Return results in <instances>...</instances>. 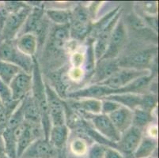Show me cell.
I'll return each mask as SVG.
<instances>
[{
	"label": "cell",
	"mask_w": 159,
	"mask_h": 158,
	"mask_svg": "<svg viewBox=\"0 0 159 158\" xmlns=\"http://www.w3.org/2000/svg\"><path fill=\"white\" fill-rule=\"evenodd\" d=\"M0 61L16 65L30 74H32L35 63L33 58L18 50L13 40H0Z\"/></svg>",
	"instance_id": "cell-1"
},
{
	"label": "cell",
	"mask_w": 159,
	"mask_h": 158,
	"mask_svg": "<svg viewBox=\"0 0 159 158\" xmlns=\"http://www.w3.org/2000/svg\"><path fill=\"white\" fill-rule=\"evenodd\" d=\"M157 54V48L136 49L126 56L118 59L120 68L134 70H147L154 56Z\"/></svg>",
	"instance_id": "cell-2"
},
{
	"label": "cell",
	"mask_w": 159,
	"mask_h": 158,
	"mask_svg": "<svg viewBox=\"0 0 159 158\" xmlns=\"http://www.w3.org/2000/svg\"><path fill=\"white\" fill-rule=\"evenodd\" d=\"M150 74V70H134L127 69V68H120L116 72L113 74L111 77L106 79L104 82H101L98 85L106 86L109 89L115 90L121 89L123 87L126 86L127 85L135 81L139 78H141L145 75H148Z\"/></svg>",
	"instance_id": "cell-3"
},
{
	"label": "cell",
	"mask_w": 159,
	"mask_h": 158,
	"mask_svg": "<svg viewBox=\"0 0 159 158\" xmlns=\"http://www.w3.org/2000/svg\"><path fill=\"white\" fill-rule=\"evenodd\" d=\"M31 11V7L25 5L17 12L8 14L0 32V40H13L18 34L19 29L24 25Z\"/></svg>",
	"instance_id": "cell-4"
},
{
	"label": "cell",
	"mask_w": 159,
	"mask_h": 158,
	"mask_svg": "<svg viewBox=\"0 0 159 158\" xmlns=\"http://www.w3.org/2000/svg\"><path fill=\"white\" fill-rule=\"evenodd\" d=\"M127 29L123 20L117 21L109 38L106 52L102 59H116L127 41Z\"/></svg>",
	"instance_id": "cell-5"
},
{
	"label": "cell",
	"mask_w": 159,
	"mask_h": 158,
	"mask_svg": "<svg viewBox=\"0 0 159 158\" xmlns=\"http://www.w3.org/2000/svg\"><path fill=\"white\" fill-rule=\"evenodd\" d=\"M45 91L50 122H52V126L64 125L65 111L63 102L47 84H45Z\"/></svg>",
	"instance_id": "cell-6"
},
{
	"label": "cell",
	"mask_w": 159,
	"mask_h": 158,
	"mask_svg": "<svg viewBox=\"0 0 159 158\" xmlns=\"http://www.w3.org/2000/svg\"><path fill=\"white\" fill-rule=\"evenodd\" d=\"M88 115L91 117L95 129L101 134V135L106 138L107 141H109L116 145V143L120 139L121 134L117 131L108 115L104 114Z\"/></svg>",
	"instance_id": "cell-7"
},
{
	"label": "cell",
	"mask_w": 159,
	"mask_h": 158,
	"mask_svg": "<svg viewBox=\"0 0 159 158\" xmlns=\"http://www.w3.org/2000/svg\"><path fill=\"white\" fill-rule=\"evenodd\" d=\"M13 101H21L33 89V76L24 71L16 75L9 85Z\"/></svg>",
	"instance_id": "cell-8"
},
{
	"label": "cell",
	"mask_w": 159,
	"mask_h": 158,
	"mask_svg": "<svg viewBox=\"0 0 159 158\" xmlns=\"http://www.w3.org/2000/svg\"><path fill=\"white\" fill-rule=\"evenodd\" d=\"M143 138L141 129L131 126L121 135L120 141L116 143V148L123 153L131 155L134 153Z\"/></svg>",
	"instance_id": "cell-9"
},
{
	"label": "cell",
	"mask_w": 159,
	"mask_h": 158,
	"mask_svg": "<svg viewBox=\"0 0 159 158\" xmlns=\"http://www.w3.org/2000/svg\"><path fill=\"white\" fill-rule=\"evenodd\" d=\"M55 148L47 139H37L33 142L20 158H53Z\"/></svg>",
	"instance_id": "cell-10"
},
{
	"label": "cell",
	"mask_w": 159,
	"mask_h": 158,
	"mask_svg": "<svg viewBox=\"0 0 159 158\" xmlns=\"http://www.w3.org/2000/svg\"><path fill=\"white\" fill-rule=\"evenodd\" d=\"M120 69L118 59H102L98 60V65L95 68L92 82L94 84H99L108 79L115 72Z\"/></svg>",
	"instance_id": "cell-11"
},
{
	"label": "cell",
	"mask_w": 159,
	"mask_h": 158,
	"mask_svg": "<svg viewBox=\"0 0 159 158\" xmlns=\"http://www.w3.org/2000/svg\"><path fill=\"white\" fill-rule=\"evenodd\" d=\"M108 116L120 134L132 126V111L126 107L120 106Z\"/></svg>",
	"instance_id": "cell-12"
},
{
	"label": "cell",
	"mask_w": 159,
	"mask_h": 158,
	"mask_svg": "<svg viewBox=\"0 0 159 158\" xmlns=\"http://www.w3.org/2000/svg\"><path fill=\"white\" fill-rule=\"evenodd\" d=\"M44 10L40 7H35L32 9L31 12L27 17L26 20L24 23L22 30L20 33V35L25 33H40L44 30ZM19 35V36H20Z\"/></svg>",
	"instance_id": "cell-13"
},
{
	"label": "cell",
	"mask_w": 159,
	"mask_h": 158,
	"mask_svg": "<svg viewBox=\"0 0 159 158\" xmlns=\"http://www.w3.org/2000/svg\"><path fill=\"white\" fill-rule=\"evenodd\" d=\"M143 94L141 93H123L114 94L103 97V100H108L118 103L121 106L126 107L133 111L135 108H141Z\"/></svg>",
	"instance_id": "cell-14"
},
{
	"label": "cell",
	"mask_w": 159,
	"mask_h": 158,
	"mask_svg": "<svg viewBox=\"0 0 159 158\" xmlns=\"http://www.w3.org/2000/svg\"><path fill=\"white\" fill-rule=\"evenodd\" d=\"M25 121L31 124H40L41 115L39 107L33 96L28 95L22 100Z\"/></svg>",
	"instance_id": "cell-15"
},
{
	"label": "cell",
	"mask_w": 159,
	"mask_h": 158,
	"mask_svg": "<svg viewBox=\"0 0 159 158\" xmlns=\"http://www.w3.org/2000/svg\"><path fill=\"white\" fill-rule=\"evenodd\" d=\"M14 42L18 50L22 52L23 54L30 57L36 54L38 46V40L36 35L32 33H25L20 35Z\"/></svg>",
	"instance_id": "cell-16"
},
{
	"label": "cell",
	"mask_w": 159,
	"mask_h": 158,
	"mask_svg": "<svg viewBox=\"0 0 159 158\" xmlns=\"http://www.w3.org/2000/svg\"><path fill=\"white\" fill-rule=\"evenodd\" d=\"M68 138V128L66 125L52 126L48 135V141L55 149L62 150Z\"/></svg>",
	"instance_id": "cell-17"
},
{
	"label": "cell",
	"mask_w": 159,
	"mask_h": 158,
	"mask_svg": "<svg viewBox=\"0 0 159 158\" xmlns=\"http://www.w3.org/2000/svg\"><path fill=\"white\" fill-rule=\"evenodd\" d=\"M102 101L99 99H82L72 103V106L79 111L88 113V115H98L102 111Z\"/></svg>",
	"instance_id": "cell-18"
},
{
	"label": "cell",
	"mask_w": 159,
	"mask_h": 158,
	"mask_svg": "<svg viewBox=\"0 0 159 158\" xmlns=\"http://www.w3.org/2000/svg\"><path fill=\"white\" fill-rule=\"evenodd\" d=\"M157 148V142L152 138H142L139 145L133 153L135 158H149Z\"/></svg>",
	"instance_id": "cell-19"
},
{
	"label": "cell",
	"mask_w": 159,
	"mask_h": 158,
	"mask_svg": "<svg viewBox=\"0 0 159 158\" xmlns=\"http://www.w3.org/2000/svg\"><path fill=\"white\" fill-rule=\"evenodd\" d=\"M4 152L10 158H17V140L13 134L12 129L7 128L2 133Z\"/></svg>",
	"instance_id": "cell-20"
},
{
	"label": "cell",
	"mask_w": 159,
	"mask_h": 158,
	"mask_svg": "<svg viewBox=\"0 0 159 158\" xmlns=\"http://www.w3.org/2000/svg\"><path fill=\"white\" fill-rule=\"evenodd\" d=\"M23 71L20 67L12 63L0 61V80L9 85L14 77Z\"/></svg>",
	"instance_id": "cell-21"
},
{
	"label": "cell",
	"mask_w": 159,
	"mask_h": 158,
	"mask_svg": "<svg viewBox=\"0 0 159 158\" xmlns=\"http://www.w3.org/2000/svg\"><path fill=\"white\" fill-rule=\"evenodd\" d=\"M153 120L151 111L143 108H135L132 111V126L141 129L150 124Z\"/></svg>",
	"instance_id": "cell-22"
},
{
	"label": "cell",
	"mask_w": 159,
	"mask_h": 158,
	"mask_svg": "<svg viewBox=\"0 0 159 158\" xmlns=\"http://www.w3.org/2000/svg\"><path fill=\"white\" fill-rule=\"evenodd\" d=\"M46 15L52 21L59 25H66L70 22V13L66 10L48 9L46 11Z\"/></svg>",
	"instance_id": "cell-23"
},
{
	"label": "cell",
	"mask_w": 159,
	"mask_h": 158,
	"mask_svg": "<svg viewBox=\"0 0 159 158\" xmlns=\"http://www.w3.org/2000/svg\"><path fill=\"white\" fill-rule=\"evenodd\" d=\"M24 122V110H23V102L21 101L19 106L16 108V109L13 111L11 116L9 117V120L7 122V128L13 130Z\"/></svg>",
	"instance_id": "cell-24"
},
{
	"label": "cell",
	"mask_w": 159,
	"mask_h": 158,
	"mask_svg": "<svg viewBox=\"0 0 159 158\" xmlns=\"http://www.w3.org/2000/svg\"><path fill=\"white\" fill-rule=\"evenodd\" d=\"M70 150L76 156H83L87 152V145L82 138H76L70 144Z\"/></svg>",
	"instance_id": "cell-25"
},
{
	"label": "cell",
	"mask_w": 159,
	"mask_h": 158,
	"mask_svg": "<svg viewBox=\"0 0 159 158\" xmlns=\"http://www.w3.org/2000/svg\"><path fill=\"white\" fill-rule=\"evenodd\" d=\"M0 101L2 105L5 106L13 101L12 94L9 85L0 80Z\"/></svg>",
	"instance_id": "cell-26"
},
{
	"label": "cell",
	"mask_w": 159,
	"mask_h": 158,
	"mask_svg": "<svg viewBox=\"0 0 159 158\" xmlns=\"http://www.w3.org/2000/svg\"><path fill=\"white\" fill-rule=\"evenodd\" d=\"M121 105L118 103L112 101H108V100H103L102 104V111L104 115H109L110 113L113 112L116 109L120 107Z\"/></svg>",
	"instance_id": "cell-27"
},
{
	"label": "cell",
	"mask_w": 159,
	"mask_h": 158,
	"mask_svg": "<svg viewBox=\"0 0 159 158\" xmlns=\"http://www.w3.org/2000/svg\"><path fill=\"white\" fill-rule=\"evenodd\" d=\"M106 147L102 144L93 145L89 150L88 158H104Z\"/></svg>",
	"instance_id": "cell-28"
},
{
	"label": "cell",
	"mask_w": 159,
	"mask_h": 158,
	"mask_svg": "<svg viewBox=\"0 0 159 158\" xmlns=\"http://www.w3.org/2000/svg\"><path fill=\"white\" fill-rule=\"evenodd\" d=\"M26 4L22 3L21 2H14V1H10V2H5L3 3L4 8L6 9V11L9 14L11 13H15L21 10L22 7H24Z\"/></svg>",
	"instance_id": "cell-29"
},
{
	"label": "cell",
	"mask_w": 159,
	"mask_h": 158,
	"mask_svg": "<svg viewBox=\"0 0 159 158\" xmlns=\"http://www.w3.org/2000/svg\"><path fill=\"white\" fill-rule=\"evenodd\" d=\"M84 60V56L80 52H74L70 57V61H71V64L73 65V67L80 68Z\"/></svg>",
	"instance_id": "cell-30"
},
{
	"label": "cell",
	"mask_w": 159,
	"mask_h": 158,
	"mask_svg": "<svg viewBox=\"0 0 159 158\" xmlns=\"http://www.w3.org/2000/svg\"><path fill=\"white\" fill-rule=\"evenodd\" d=\"M84 73L81 68H76V67H72L71 69L69 70L68 75L69 78L73 81H79L81 80L82 78Z\"/></svg>",
	"instance_id": "cell-31"
},
{
	"label": "cell",
	"mask_w": 159,
	"mask_h": 158,
	"mask_svg": "<svg viewBox=\"0 0 159 158\" xmlns=\"http://www.w3.org/2000/svg\"><path fill=\"white\" fill-rule=\"evenodd\" d=\"M104 158H124V156L117 151L115 149L112 148H106L105 152V156Z\"/></svg>",
	"instance_id": "cell-32"
},
{
	"label": "cell",
	"mask_w": 159,
	"mask_h": 158,
	"mask_svg": "<svg viewBox=\"0 0 159 158\" xmlns=\"http://www.w3.org/2000/svg\"><path fill=\"white\" fill-rule=\"evenodd\" d=\"M4 155V146H3V142L1 138H0V158H3Z\"/></svg>",
	"instance_id": "cell-33"
},
{
	"label": "cell",
	"mask_w": 159,
	"mask_h": 158,
	"mask_svg": "<svg viewBox=\"0 0 159 158\" xmlns=\"http://www.w3.org/2000/svg\"><path fill=\"white\" fill-rule=\"evenodd\" d=\"M2 108H3V105H2V102H1V101H0V110L2 109Z\"/></svg>",
	"instance_id": "cell-34"
},
{
	"label": "cell",
	"mask_w": 159,
	"mask_h": 158,
	"mask_svg": "<svg viewBox=\"0 0 159 158\" xmlns=\"http://www.w3.org/2000/svg\"><path fill=\"white\" fill-rule=\"evenodd\" d=\"M149 158H150V157H149Z\"/></svg>",
	"instance_id": "cell-35"
}]
</instances>
